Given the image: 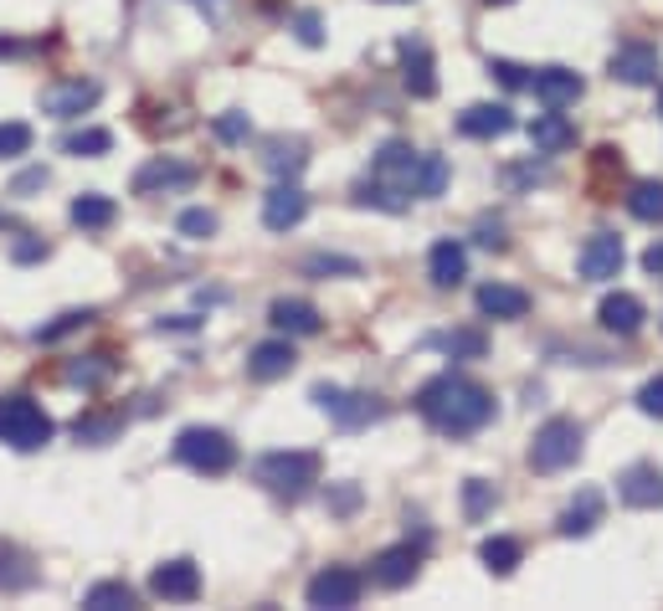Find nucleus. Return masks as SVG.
<instances>
[{
    "label": "nucleus",
    "instance_id": "obj_17",
    "mask_svg": "<svg viewBox=\"0 0 663 611\" xmlns=\"http://www.w3.org/2000/svg\"><path fill=\"white\" fill-rule=\"evenodd\" d=\"M417 571H422V550H417V545H391V550H381V555L371 560L376 585H386V591L411 585V581H417Z\"/></svg>",
    "mask_w": 663,
    "mask_h": 611
},
{
    "label": "nucleus",
    "instance_id": "obj_42",
    "mask_svg": "<svg viewBox=\"0 0 663 611\" xmlns=\"http://www.w3.org/2000/svg\"><path fill=\"white\" fill-rule=\"evenodd\" d=\"M181 237H191V242H206L216 231V211H206V206H191V211H181Z\"/></svg>",
    "mask_w": 663,
    "mask_h": 611
},
{
    "label": "nucleus",
    "instance_id": "obj_35",
    "mask_svg": "<svg viewBox=\"0 0 663 611\" xmlns=\"http://www.w3.org/2000/svg\"><path fill=\"white\" fill-rule=\"evenodd\" d=\"M108 149H114V134L108 129H78L62 139V155H72V160H98Z\"/></svg>",
    "mask_w": 663,
    "mask_h": 611
},
{
    "label": "nucleus",
    "instance_id": "obj_4",
    "mask_svg": "<svg viewBox=\"0 0 663 611\" xmlns=\"http://www.w3.org/2000/svg\"><path fill=\"white\" fill-rule=\"evenodd\" d=\"M0 442L16 452H37L52 442V416L31 396H0Z\"/></svg>",
    "mask_w": 663,
    "mask_h": 611
},
{
    "label": "nucleus",
    "instance_id": "obj_55",
    "mask_svg": "<svg viewBox=\"0 0 663 611\" xmlns=\"http://www.w3.org/2000/svg\"><path fill=\"white\" fill-rule=\"evenodd\" d=\"M659 108H663V104H659Z\"/></svg>",
    "mask_w": 663,
    "mask_h": 611
},
{
    "label": "nucleus",
    "instance_id": "obj_49",
    "mask_svg": "<svg viewBox=\"0 0 663 611\" xmlns=\"http://www.w3.org/2000/svg\"><path fill=\"white\" fill-rule=\"evenodd\" d=\"M47 253H52V247H47V242H37V237H21V242L11 247V257H16V263H41Z\"/></svg>",
    "mask_w": 663,
    "mask_h": 611
},
{
    "label": "nucleus",
    "instance_id": "obj_21",
    "mask_svg": "<svg viewBox=\"0 0 663 611\" xmlns=\"http://www.w3.org/2000/svg\"><path fill=\"white\" fill-rule=\"evenodd\" d=\"M411 170H417V149L401 145V139H391V145L376 155L371 180H381V186H397L401 196H411Z\"/></svg>",
    "mask_w": 663,
    "mask_h": 611
},
{
    "label": "nucleus",
    "instance_id": "obj_15",
    "mask_svg": "<svg viewBox=\"0 0 663 611\" xmlns=\"http://www.w3.org/2000/svg\"><path fill=\"white\" fill-rule=\"evenodd\" d=\"M530 93L540 98V108H571L586 93V82L571 67H540V72H530Z\"/></svg>",
    "mask_w": 663,
    "mask_h": 611
},
{
    "label": "nucleus",
    "instance_id": "obj_54",
    "mask_svg": "<svg viewBox=\"0 0 663 611\" xmlns=\"http://www.w3.org/2000/svg\"><path fill=\"white\" fill-rule=\"evenodd\" d=\"M484 6H515V0H484Z\"/></svg>",
    "mask_w": 663,
    "mask_h": 611
},
{
    "label": "nucleus",
    "instance_id": "obj_51",
    "mask_svg": "<svg viewBox=\"0 0 663 611\" xmlns=\"http://www.w3.org/2000/svg\"><path fill=\"white\" fill-rule=\"evenodd\" d=\"M191 334V329H201V319H191V314H175V319H159V334Z\"/></svg>",
    "mask_w": 663,
    "mask_h": 611
},
{
    "label": "nucleus",
    "instance_id": "obj_47",
    "mask_svg": "<svg viewBox=\"0 0 663 611\" xmlns=\"http://www.w3.org/2000/svg\"><path fill=\"white\" fill-rule=\"evenodd\" d=\"M293 31H299V41H304V47H319V41H324V21H319L314 11L293 16Z\"/></svg>",
    "mask_w": 663,
    "mask_h": 611
},
{
    "label": "nucleus",
    "instance_id": "obj_36",
    "mask_svg": "<svg viewBox=\"0 0 663 611\" xmlns=\"http://www.w3.org/2000/svg\"><path fill=\"white\" fill-rule=\"evenodd\" d=\"M98 314L94 308H67V314H57L52 324H41L37 334H31V339H37V345H57V339H67V334H78L82 324H94Z\"/></svg>",
    "mask_w": 663,
    "mask_h": 611
},
{
    "label": "nucleus",
    "instance_id": "obj_28",
    "mask_svg": "<svg viewBox=\"0 0 663 611\" xmlns=\"http://www.w3.org/2000/svg\"><path fill=\"white\" fill-rule=\"evenodd\" d=\"M263 165L279 175V180H293V175L309 165V145H304V139H273L267 155H263Z\"/></svg>",
    "mask_w": 663,
    "mask_h": 611
},
{
    "label": "nucleus",
    "instance_id": "obj_16",
    "mask_svg": "<svg viewBox=\"0 0 663 611\" xmlns=\"http://www.w3.org/2000/svg\"><path fill=\"white\" fill-rule=\"evenodd\" d=\"M94 104H98V82H88V78L52 82V88L41 93V108H47L52 119H82Z\"/></svg>",
    "mask_w": 663,
    "mask_h": 611
},
{
    "label": "nucleus",
    "instance_id": "obj_40",
    "mask_svg": "<svg viewBox=\"0 0 663 611\" xmlns=\"http://www.w3.org/2000/svg\"><path fill=\"white\" fill-rule=\"evenodd\" d=\"M304 273H314V278H360L365 267L355 263V257H334V253H319L304 263Z\"/></svg>",
    "mask_w": 663,
    "mask_h": 611
},
{
    "label": "nucleus",
    "instance_id": "obj_34",
    "mask_svg": "<svg viewBox=\"0 0 663 611\" xmlns=\"http://www.w3.org/2000/svg\"><path fill=\"white\" fill-rule=\"evenodd\" d=\"M627 211L637 216V221H663V180H637L633 190H627Z\"/></svg>",
    "mask_w": 663,
    "mask_h": 611
},
{
    "label": "nucleus",
    "instance_id": "obj_46",
    "mask_svg": "<svg viewBox=\"0 0 663 611\" xmlns=\"http://www.w3.org/2000/svg\"><path fill=\"white\" fill-rule=\"evenodd\" d=\"M637 412H643V416H659V422H663V375H653L649 386L637 391Z\"/></svg>",
    "mask_w": 663,
    "mask_h": 611
},
{
    "label": "nucleus",
    "instance_id": "obj_20",
    "mask_svg": "<svg viewBox=\"0 0 663 611\" xmlns=\"http://www.w3.org/2000/svg\"><path fill=\"white\" fill-rule=\"evenodd\" d=\"M478 314L484 319H525L530 314V293L515 288V283H484L478 288Z\"/></svg>",
    "mask_w": 663,
    "mask_h": 611
},
{
    "label": "nucleus",
    "instance_id": "obj_44",
    "mask_svg": "<svg viewBox=\"0 0 663 611\" xmlns=\"http://www.w3.org/2000/svg\"><path fill=\"white\" fill-rule=\"evenodd\" d=\"M212 129H216V139H222V145H242V139L253 134V124H247V114H242V108H226Z\"/></svg>",
    "mask_w": 663,
    "mask_h": 611
},
{
    "label": "nucleus",
    "instance_id": "obj_19",
    "mask_svg": "<svg viewBox=\"0 0 663 611\" xmlns=\"http://www.w3.org/2000/svg\"><path fill=\"white\" fill-rule=\"evenodd\" d=\"M597 319H602V329L607 334H617V339H633L637 329H643V298L637 293H607L602 298V308H597Z\"/></svg>",
    "mask_w": 663,
    "mask_h": 611
},
{
    "label": "nucleus",
    "instance_id": "obj_26",
    "mask_svg": "<svg viewBox=\"0 0 663 611\" xmlns=\"http://www.w3.org/2000/svg\"><path fill=\"white\" fill-rule=\"evenodd\" d=\"M530 145L540 149V155H566V149L576 145V124H571L560 108H545L530 124Z\"/></svg>",
    "mask_w": 663,
    "mask_h": 611
},
{
    "label": "nucleus",
    "instance_id": "obj_41",
    "mask_svg": "<svg viewBox=\"0 0 663 611\" xmlns=\"http://www.w3.org/2000/svg\"><path fill=\"white\" fill-rule=\"evenodd\" d=\"M27 149H31V124H16V119L0 124V160H21Z\"/></svg>",
    "mask_w": 663,
    "mask_h": 611
},
{
    "label": "nucleus",
    "instance_id": "obj_32",
    "mask_svg": "<svg viewBox=\"0 0 663 611\" xmlns=\"http://www.w3.org/2000/svg\"><path fill=\"white\" fill-rule=\"evenodd\" d=\"M31 581H37L31 555H21L16 545H0V591H27Z\"/></svg>",
    "mask_w": 663,
    "mask_h": 611
},
{
    "label": "nucleus",
    "instance_id": "obj_14",
    "mask_svg": "<svg viewBox=\"0 0 663 611\" xmlns=\"http://www.w3.org/2000/svg\"><path fill=\"white\" fill-rule=\"evenodd\" d=\"M617 499L627 509H659L663 504V467L653 463H633L617 473Z\"/></svg>",
    "mask_w": 663,
    "mask_h": 611
},
{
    "label": "nucleus",
    "instance_id": "obj_9",
    "mask_svg": "<svg viewBox=\"0 0 663 611\" xmlns=\"http://www.w3.org/2000/svg\"><path fill=\"white\" fill-rule=\"evenodd\" d=\"M401 82H407L411 98H432L438 93V62H432V47L422 37H401Z\"/></svg>",
    "mask_w": 663,
    "mask_h": 611
},
{
    "label": "nucleus",
    "instance_id": "obj_48",
    "mask_svg": "<svg viewBox=\"0 0 663 611\" xmlns=\"http://www.w3.org/2000/svg\"><path fill=\"white\" fill-rule=\"evenodd\" d=\"M47 180H52V175L41 170V165H37V170H21V175L11 180V196H31V190H41Z\"/></svg>",
    "mask_w": 663,
    "mask_h": 611
},
{
    "label": "nucleus",
    "instance_id": "obj_18",
    "mask_svg": "<svg viewBox=\"0 0 663 611\" xmlns=\"http://www.w3.org/2000/svg\"><path fill=\"white\" fill-rule=\"evenodd\" d=\"M427 278L432 288H458L468 278V247L458 237H442L432 242V253H427Z\"/></svg>",
    "mask_w": 663,
    "mask_h": 611
},
{
    "label": "nucleus",
    "instance_id": "obj_43",
    "mask_svg": "<svg viewBox=\"0 0 663 611\" xmlns=\"http://www.w3.org/2000/svg\"><path fill=\"white\" fill-rule=\"evenodd\" d=\"M489 509H494V483L468 479V483H464V514H468V519H484Z\"/></svg>",
    "mask_w": 663,
    "mask_h": 611
},
{
    "label": "nucleus",
    "instance_id": "obj_38",
    "mask_svg": "<svg viewBox=\"0 0 663 611\" xmlns=\"http://www.w3.org/2000/svg\"><path fill=\"white\" fill-rule=\"evenodd\" d=\"M355 206H381V211H407V196L397 186H381V180H360L355 186Z\"/></svg>",
    "mask_w": 663,
    "mask_h": 611
},
{
    "label": "nucleus",
    "instance_id": "obj_10",
    "mask_svg": "<svg viewBox=\"0 0 663 611\" xmlns=\"http://www.w3.org/2000/svg\"><path fill=\"white\" fill-rule=\"evenodd\" d=\"M191 186H196V165L170 160V155H159V160H149L145 170L134 175V196H170V190H191Z\"/></svg>",
    "mask_w": 663,
    "mask_h": 611
},
{
    "label": "nucleus",
    "instance_id": "obj_5",
    "mask_svg": "<svg viewBox=\"0 0 663 611\" xmlns=\"http://www.w3.org/2000/svg\"><path fill=\"white\" fill-rule=\"evenodd\" d=\"M582 447H586L582 426L571 422V416H550L530 442V467L535 473H560V467H571L576 457H582Z\"/></svg>",
    "mask_w": 663,
    "mask_h": 611
},
{
    "label": "nucleus",
    "instance_id": "obj_30",
    "mask_svg": "<svg viewBox=\"0 0 663 611\" xmlns=\"http://www.w3.org/2000/svg\"><path fill=\"white\" fill-rule=\"evenodd\" d=\"M478 560L489 565V575H515L519 560H525V550H519V540H509V534H494V540L478 545Z\"/></svg>",
    "mask_w": 663,
    "mask_h": 611
},
{
    "label": "nucleus",
    "instance_id": "obj_13",
    "mask_svg": "<svg viewBox=\"0 0 663 611\" xmlns=\"http://www.w3.org/2000/svg\"><path fill=\"white\" fill-rule=\"evenodd\" d=\"M309 216V196L293 180H279V186L263 196V226L267 231H293V226Z\"/></svg>",
    "mask_w": 663,
    "mask_h": 611
},
{
    "label": "nucleus",
    "instance_id": "obj_31",
    "mask_svg": "<svg viewBox=\"0 0 663 611\" xmlns=\"http://www.w3.org/2000/svg\"><path fill=\"white\" fill-rule=\"evenodd\" d=\"M448 190V160L442 155H417V170H411V196H442Z\"/></svg>",
    "mask_w": 663,
    "mask_h": 611
},
{
    "label": "nucleus",
    "instance_id": "obj_24",
    "mask_svg": "<svg viewBox=\"0 0 663 611\" xmlns=\"http://www.w3.org/2000/svg\"><path fill=\"white\" fill-rule=\"evenodd\" d=\"M293 365H299V355H293L289 339H263V345L247 349V375L253 381H283Z\"/></svg>",
    "mask_w": 663,
    "mask_h": 611
},
{
    "label": "nucleus",
    "instance_id": "obj_29",
    "mask_svg": "<svg viewBox=\"0 0 663 611\" xmlns=\"http://www.w3.org/2000/svg\"><path fill=\"white\" fill-rule=\"evenodd\" d=\"M72 226H82V231H104V226H114V216H119V206L108 196H98V190H88V196L72 200Z\"/></svg>",
    "mask_w": 663,
    "mask_h": 611
},
{
    "label": "nucleus",
    "instance_id": "obj_22",
    "mask_svg": "<svg viewBox=\"0 0 663 611\" xmlns=\"http://www.w3.org/2000/svg\"><path fill=\"white\" fill-rule=\"evenodd\" d=\"M267 324H273L279 334H289V339H309V334L324 329L319 308L304 304V298H279V304L267 308Z\"/></svg>",
    "mask_w": 663,
    "mask_h": 611
},
{
    "label": "nucleus",
    "instance_id": "obj_25",
    "mask_svg": "<svg viewBox=\"0 0 663 611\" xmlns=\"http://www.w3.org/2000/svg\"><path fill=\"white\" fill-rule=\"evenodd\" d=\"M458 129H464L468 139H505V134L515 129V114H509L505 104H474L458 114Z\"/></svg>",
    "mask_w": 663,
    "mask_h": 611
},
{
    "label": "nucleus",
    "instance_id": "obj_39",
    "mask_svg": "<svg viewBox=\"0 0 663 611\" xmlns=\"http://www.w3.org/2000/svg\"><path fill=\"white\" fill-rule=\"evenodd\" d=\"M72 437L88 442V447H104V442L119 437V416H78V422H72Z\"/></svg>",
    "mask_w": 663,
    "mask_h": 611
},
{
    "label": "nucleus",
    "instance_id": "obj_12",
    "mask_svg": "<svg viewBox=\"0 0 663 611\" xmlns=\"http://www.w3.org/2000/svg\"><path fill=\"white\" fill-rule=\"evenodd\" d=\"M149 591L159 601H196L201 597V565L196 560H165L149 575Z\"/></svg>",
    "mask_w": 663,
    "mask_h": 611
},
{
    "label": "nucleus",
    "instance_id": "obj_11",
    "mask_svg": "<svg viewBox=\"0 0 663 611\" xmlns=\"http://www.w3.org/2000/svg\"><path fill=\"white\" fill-rule=\"evenodd\" d=\"M623 237L617 231H597V237H586L582 257H576V267H582V278L586 283H607L623 273Z\"/></svg>",
    "mask_w": 663,
    "mask_h": 611
},
{
    "label": "nucleus",
    "instance_id": "obj_52",
    "mask_svg": "<svg viewBox=\"0 0 663 611\" xmlns=\"http://www.w3.org/2000/svg\"><path fill=\"white\" fill-rule=\"evenodd\" d=\"M643 267H649L653 278H663V242H653L649 253H643Z\"/></svg>",
    "mask_w": 663,
    "mask_h": 611
},
{
    "label": "nucleus",
    "instance_id": "obj_2",
    "mask_svg": "<svg viewBox=\"0 0 663 611\" xmlns=\"http://www.w3.org/2000/svg\"><path fill=\"white\" fill-rule=\"evenodd\" d=\"M253 479L263 483L267 493H279V499H304L309 489L319 483V457L314 452H299V447H283V452H263L253 463Z\"/></svg>",
    "mask_w": 663,
    "mask_h": 611
},
{
    "label": "nucleus",
    "instance_id": "obj_7",
    "mask_svg": "<svg viewBox=\"0 0 663 611\" xmlns=\"http://www.w3.org/2000/svg\"><path fill=\"white\" fill-rule=\"evenodd\" d=\"M360 591H365V575L350 571V565H324V571L309 581V607L319 611H350L360 601Z\"/></svg>",
    "mask_w": 663,
    "mask_h": 611
},
{
    "label": "nucleus",
    "instance_id": "obj_33",
    "mask_svg": "<svg viewBox=\"0 0 663 611\" xmlns=\"http://www.w3.org/2000/svg\"><path fill=\"white\" fill-rule=\"evenodd\" d=\"M432 345H438L442 355H452V359H484V355H489L484 329H452V334H438Z\"/></svg>",
    "mask_w": 663,
    "mask_h": 611
},
{
    "label": "nucleus",
    "instance_id": "obj_37",
    "mask_svg": "<svg viewBox=\"0 0 663 611\" xmlns=\"http://www.w3.org/2000/svg\"><path fill=\"white\" fill-rule=\"evenodd\" d=\"M82 607L88 611H129L134 607V591L124 581H98L88 597H82Z\"/></svg>",
    "mask_w": 663,
    "mask_h": 611
},
{
    "label": "nucleus",
    "instance_id": "obj_45",
    "mask_svg": "<svg viewBox=\"0 0 663 611\" xmlns=\"http://www.w3.org/2000/svg\"><path fill=\"white\" fill-rule=\"evenodd\" d=\"M489 72H494L499 82H505L509 93H525V88H530V67L509 62V57H494V62H489Z\"/></svg>",
    "mask_w": 663,
    "mask_h": 611
},
{
    "label": "nucleus",
    "instance_id": "obj_6",
    "mask_svg": "<svg viewBox=\"0 0 663 611\" xmlns=\"http://www.w3.org/2000/svg\"><path fill=\"white\" fill-rule=\"evenodd\" d=\"M314 406L330 422H340L345 432H360L386 416V401L381 396H365V391H340V386H314Z\"/></svg>",
    "mask_w": 663,
    "mask_h": 611
},
{
    "label": "nucleus",
    "instance_id": "obj_3",
    "mask_svg": "<svg viewBox=\"0 0 663 611\" xmlns=\"http://www.w3.org/2000/svg\"><path fill=\"white\" fill-rule=\"evenodd\" d=\"M175 463H186L191 473H206V479H222L226 467L237 463V442L216 426H186L175 437Z\"/></svg>",
    "mask_w": 663,
    "mask_h": 611
},
{
    "label": "nucleus",
    "instance_id": "obj_53",
    "mask_svg": "<svg viewBox=\"0 0 663 611\" xmlns=\"http://www.w3.org/2000/svg\"><path fill=\"white\" fill-rule=\"evenodd\" d=\"M478 242H484L489 253H505V247H509V242L499 237V226H484V231H478Z\"/></svg>",
    "mask_w": 663,
    "mask_h": 611
},
{
    "label": "nucleus",
    "instance_id": "obj_1",
    "mask_svg": "<svg viewBox=\"0 0 663 611\" xmlns=\"http://www.w3.org/2000/svg\"><path fill=\"white\" fill-rule=\"evenodd\" d=\"M417 412L442 437H474V432H484L494 422V391L478 386L474 375L448 371V375H432L417 391Z\"/></svg>",
    "mask_w": 663,
    "mask_h": 611
},
{
    "label": "nucleus",
    "instance_id": "obj_50",
    "mask_svg": "<svg viewBox=\"0 0 663 611\" xmlns=\"http://www.w3.org/2000/svg\"><path fill=\"white\" fill-rule=\"evenodd\" d=\"M360 504V489H350V483H345V489H340V493H334V499H330V509H334V514H350V509H355Z\"/></svg>",
    "mask_w": 663,
    "mask_h": 611
},
{
    "label": "nucleus",
    "instance_id": "obj_8",
    "mask_svg": "<svg viewBox=\"0 0 663 611\" xmlns=\"http://www.w3.org/2000/svg\"><path fill=\"white\" fill-rule=\"evenodd\" d=\"M607 72H612V82H627V88H653L663 72L659 47H653V41H623V47L612 52Z\"/></svg>",
    "mask_w": 663,
    "mask_h": 611
},
{
    "label": "nucleus",
    "instance_id": "obj_27",
    "mask_svg": "<svg viewBox=\"0 0 663 611\" xmlns=\"http://www.w3.org/2000/svg\"><path fill=\"white\" fill-rule=\"evenodd\" d=\"M114 371H119V359L108 355V349H98V355L67 359L62 381H67V386H78V391H98V386H108V381H114Z\"/></svg>",
    "mask_w": 663,
    "mask_h": 611
},
{
    "label": "nucleus",
    "instance_id": "obj_23",
    "mask_svg": "<svg viewBox=\"0 0 663 611\" xmlns=\"http://www.w3.org/2000/svg\"><path fill=\"white\" fill-rule=\"evenodd\" d=\"M597 524H602V493L597 489H582L566 509H560L556 534H560V540H582V534H592Z\"/></svg>",
    "mask_w": 663,
    "mask_h": 611
}]
</instances>
